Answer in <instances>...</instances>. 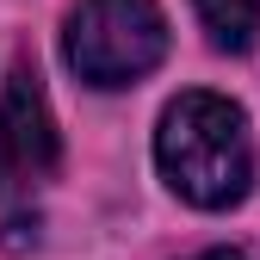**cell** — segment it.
I'll return each mask as SVG.
<instances>
[{
  "label": "cell",
  "mask_w": 260,
  "mask_h": 260,
  "mask_svg": "<svg viewBox=\"0 0 260 260\" xmlns=\"http://www.w3.org/2000/svg\"><path fill=\"white\" fill-rule=\"evenodd\" d=\"M192 7H199V25H205V38L217 50H230V56L254 50V38H260V0H192Z\"/></svg>",
  "instance_id": "obj_4"
},
{
  "label": "cell",
  "mask_w": 260,
  "mask_h": 260,
  "mask_svg": "<svg viewBox=\"0 0 260 260\" xmlns=\"http://www.w3.org/2000/svg\"><path fill=\"white\" fill-rule=\"evenodd\" d=\"M56 155H62V143H56V118L38 87V69L13 62L7 93H0V199L44 186L56 174Z\"/></svg>",
  "instance_id": "obj_3"
},
{
  "label": "cell",
  "mask_w": 260,
  "mask_h": 260,
  "mask_svg": "<svg viewBox=\"0 0 260 260\" xmlns=\"http://www.w3.org/2000/svg\"><path fill=\"white\" fill-rule=\"evenodd\" d=\"M62 56L87 87H130L168 56V19L155 0H81L62 31Z\"/></svg>",
  "instance_id": "obj_2"
},
{
  "label": "cell",
  "mask_w": 260,
  "mask_h": 260,
  "mask_svg": "<svg viewBox=\"0 0 260 260\" xmlns=\"http://www.w3.org/2000/svg\"><path fill=\"white\" fill-rule=\"evenodd\" d=\"M199 260H242L236 248H211V254H199Z\"/></svg>",
  "instance_id": "obj_5"
},
{
  "label": "cell",
  "mask_w": 260,
  "mask_h": 260,
  "mask_svg": "<svg viewBox=\"0 0 260 260\" xmlns=\"http://www.w3.org/2000/svg\"><path fill=\"white\" fill-rule=\"evenodd\" d=\"M155 161L186 205L199 211H230L254 186V149H248V118L242 106L217 93H180L161 112L155 130Z\"/></svg>",
  "instance_id": "obj_1"
}]
</instances>
